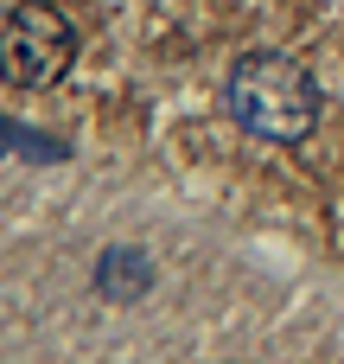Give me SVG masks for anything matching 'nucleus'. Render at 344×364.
I'll list each match as a JSON object with an SVG mask.
<instances>
[{"mask_svg":"<svg viewBox=\"0 0 344 364\" xmlns=\"http://www.w3.org/2000/svg\"><path fill=\"white\" fill-rule=\"evenodd\" d=\"M230 115L262 141H306L319 122V83L287 51H249L223 83Z\"/></svg>","mask_w":344,"mask_h":364,"instance_id":"f257e3e1","label":"nucleus"},{"mask_svg":"<svg viewBox=\"0 0 344 364\" xmlns=\"http://www.w3.org/2000/svg\"><path fill=\"white\" fill-rule=\"evenodd\" d=\"M77 58V32L57 6L19 0L0 13V77L13 90H51Z\"/></svg>","mask_w":344,"mask_h":364,"instance_id":"f03ea898","label":"nucleus"},{"mask_svg":"<svg viewBox=\"0 0 344 364\" xmlns=\"http://www.w3.org/2000/svg\"><path fill=\"white\" fill-rule=\"evenodd\" d=\"M147 282H153L147 256H140V250H121V243H115V250L102 256V269H96V288H102L109 301H134Z\"/></svg>","mask_w":344,"mask_h":364,"instance_id":"7ed1b4c3","label":"nucleus"},{"mask_svg":"<svg viewBox=\"0 0 344 364\" xmlns=\"http://www.w3.org/2000/svg\"><path fill=\"white\" fill-rule=\"evenodd\" d=\"M6 147H19V154H45V160H57L64 147H51V141H38V134H26V128H13V122H0V154Z\"/></svg>","mask_w":344,"mask_h":364,"instance_id":"20e7f679","label":"nucleus"}]
</instances>
